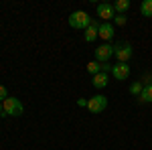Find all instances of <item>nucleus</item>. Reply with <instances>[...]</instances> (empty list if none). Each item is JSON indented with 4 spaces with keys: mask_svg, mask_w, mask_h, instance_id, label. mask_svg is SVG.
Returning <instances> with one entry per match:
<instances>
[{
    "mask_svg": "<svg viewBox=\"0 0 152 150\" xmlns=\"http://www.w3.org/2000/svg\"><path fill=\"white\" fill-rule=\"evenodd\" d=\"M8 97V91H6V87L4 85H0V102H4Z\"/></svg>",
    "mask_w": 152,
    "mask_h": 150,
    "instance_id": "f3484780",
    "label": "nucleus"
},
{
    "mask_svg": "<svg viewBox=\"0 0 152 150\" xmlns=\"http://www.w3.org/2000/svg\"><path fill=\"white\" fill-rule=\"evenodd\" d=\"M69 24L73 29H79V31H87V26L91 24V18H89V14L83 10H75L71 12L69 16Z\"/></svg>",
    "mask_w": 152,
    "mask_h": 150,
    "instance_id": "f257e3e1",
    "label": "nucleus"
},
{
    "mask_svg": "<svg viewBox=\"0 0 152 150\" xmlns=\"http://www.w3.org/2000/svg\"><path fill=\"white\" fill-rule=\"evenodd\" d=\"M142 87H144V85L136 81V83H132V85H130V93H132V95H138V97H140V93H142Z\"/></svg>",
    "mask_w": 152,
    "mask_h": 150,
    "instance_id": "2eb2a0df",
    "label": "nucleus"
},
{
    "mask_svg": "<svg viewBox=\"0 0 152 150\" xmlns=\"http://www.w3.org/2000/svg\"><path fill=\"white\" fill-rule=\"evenodd\" d=\"M116 53V49L110 45V43H104V45H99L95 49V61L97 63H107V59L112 57Z\"/></svg>",
    "mask_w": 152,
    "mask_h": 150,
    "instance_id": "7ed1b4c3",
    "label": "nucleus"
},
{
    "mask_svg": "<svg viewBox=\"0 0 152 150\" xmlns=\"http://www.w3.org/2000/svg\"><path fill=\"white\" fill-rule=\"evenodd\" d=\"M128 8H130V0H116V4H114V10L118 14H124Z\"/></svg>",
    "mask_w": 152,
    "mask_h": 150,
    "instance_id": "f8f14e48",
    "label": "nucleus"
},
{
    "mask_svg": "<svg viewBox=\"0 0 152 150\" xmlns=\"http://www.w3.org/2000/svg\"><path fill=\"white\" fill-rule=\"evenodd\" d=\"M97 16H102L104 20L107 18H112V16H116V10H114V4H97Z\"/></svg>",
    "mask_w": 152,
    "mask_h": 150,
    "instance_id": "0eeeda50",
    "label": "nucleus"
},
{
    "mask_svg": "<svg viewBox=\"0 0 152 150\" xmlns=\"http://www.w3.org/2000/svg\"><path fill=\"white\" fill-rule=\"evenodd\" d=\"M114 49H116V53H114V55L118 57V63H128L130 57H132V53H134L130 43H122V45H116Z\"/></svg>",
    "mask_w": 152,
    "mask_h": 150,
    "instance_id": "20e7f679",
    "label": "nucleus"
},
{
    "mask_svg": "<svg viewBox=\"0 0 152 150\" xmlns=\"http://www.w3.org/2000/svg\"><path fill=\"white\" fill-rule=\"evenodd\" d=\"M105 85H107V75H105L104 71H102V73H97V75H94V87L104 89Z\"/></svg>",
    "mask_w": 152,
    "mask_h": 150,
    "instance_id": "9d476101",
    "label": "nucleus"
},
{
    "mask_svg": "<svg viewBox=\"0 0 152 150\" xmlns=\"http://www.w3.org/2000/svg\"><path fill=\"white\" fill-rule=\"evenodd\" d=\"M97 35L102 37L104 41H110V39H114V35H116V33H114V26H112L110 23H104V24H99Z\"/></svg>",
    "mask_w": 152,
    "mask_h": 150,
    "instance_id": "6e6552de",
    "label": "nucleus"
},
{
    "mask_svg": "<svg viewBox=\"0 0 152 150\" xmlns=\"http://www.w3.org/2000/svg\"><path fill=\"white\" fill-rule=\"evenodd\" d=\"M114 20H116V24H118V26H124V24H126V20H128V18H126V16H124V14H116V16H114Z\"/></svg>",
    "mask_w": 152,
    "mask_h": 150,
    "instance_id": "dca6fc26",
    "label": "nucleus"
},
{
    "mask_svg": "<svg viewBox=\"0 0 152 150\" xmlns=\"http://www.w3.org/2000/svg\"><path fill=\"white\" fill-rule=\"evenodd\" d=\"M77 105H81V108H85V105H87V100H83V97H81V100H77Z\"/></svg>",
    "mask_w": 152,
    "mask_h": 150,
    "instance_id": "6ab92c4d",
    "label": "nucleus"
},
{
    "mask_svg": "<svg viewBox=\"0 0 152 150\" xmlns=\"http://www.w3.org/2000/svg\"><path fill=\"white\" fill-rule=\"evenodd\" d=\"M112 67H114V65H107V63H102V71H112Z\"/></svg>",
    "mask_w": 152,
    "mask_h": 150,
    "instance_id": "a211bd4d",
    "label": "nucleus"
},
{
    "mask_svg": "<svg viewBox=\"0 0 152 150\" xmlns=\"http://www.w3.org/2000/svg\"><path fill=\"white\" fill-rule=\"evenodd\" d=\"M140 100L144 102V104H150V102H152V83H150V85H144V87H142Z\"/></svg>",
    "mask_w": 152,
    "mask_h": 150,
    "instance_id": "9b49d317",
    "label": "nucleus"
},
{
    "mask_svg": "<svg viewBox=\"0 0 152 150\" xmlns=\"http://www.w3.org/2000/svg\"><path fill=\"white\" fill-rule=\"evenodd\" d=\"M112 75L120 81L128 79L130 77V65L128 63H118V65H114V67H112Z\"/></svg>",
    "mask_w": 152,
    "mask_h": 150,
    "instance_id": "423d86ee",
    "label": "nucleus"
},
{
    "mask_svg": "<svg viewBox=\"0 0 152 150\" xmlns=\"http://www.w3.org/2000/svg\"><path fill=\"white\" fill-rule=\"evenodd\" d=\"M87 71H89L91 75H97V73H102V63H97V61H91V63H87Z\"/></svg>",
    "mask_w": 152,
    "mask_h": 150,
    "instance_id": "4468645a",
    "label": "nucleus"
},
{
    "mask_svg": "<svg viewBox=\"0 0 152 150\" xmlns=\"http://www.w3.org/2000/svg\"><path fill=\"white\" fill-rule=\"evenodd\" d=\"M105 108H107V100H105L104 95H94V97L87 102V110H89V112H94V114L104 112Z\"/></svg>",
    "mask_w": 152,
    "mask_h": 150,
    "instance_id": "39448f33",
    "label": "nucleus"
},
{
    "mask_svg": "<svg viewBox=\"0 0 152 150\" xmlns=\"http://www.w3.org/2000/svg\"><path fill=\"white\" fill-rule=\"evenodd\" d=\"M140 12L144 14V16L150 18V16H152V0H144V2H142V4H140Z\"/></svg>",
    "mask_w": 152,
    "mask_h": 150,
    "instance_id": "ddd939ff",
    "label": "nucleus"
},
{
    "mask_svg": "<svg viewBox=\"0 0 152 150\" xmlns=\"http://www.w3.org/2000/svg\"><path fill=\"white\" fill-rule=\"evenodd\" d=\"M97 31H99V23H97V20H91V24H89V26H87V31H85V41H87V43H91V41H95V39H97Z\"/></svg>",
    "mask_w": 152,
    "mask_h": 150,
    "instance_id": "1a4fd4ad",
    "label": "nucleus"
},
{
    "mask_svg": "<svg viewBox=\"0 0 152 150\" xmlns=\"http://www.w3.org/2000/svg\"><path fill=\"white\" fill-rule=\"evenodd\" d=\"M0 116H4V108H2V104H0Z\"/></svg>",
    "mask_w": 152,
    "mask_h": 150,
    "instance_id": "aec40b11",
    "label": "nucleus"
},
{
    "mask_svg": "<svg viewBox=\"0 0 152 150\" xmlns=\"http://www.w3.org/2000/svg\"><path fill=\"white\" fill-rule=\"evenodd\" d=\"M2 108H4V116H23L24 112L20 100H16V97H6L2 102Z\"/></svg>",
    "mask_w": 152,
    "mask_h": 150,
    "instance_id": "f03ea898",
    "label": "nucleus"
}]
</instances>
